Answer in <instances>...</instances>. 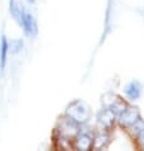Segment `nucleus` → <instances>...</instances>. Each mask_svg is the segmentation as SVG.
Listing matches in <instances>:
<instances>
[{
  "instance_id": "1",
  "label": "nucleus",
  "mask_w": 144,
  "mask_h": 151,
  "mask_svg": "<svg viewBox=\"0 0 144 151\" xmlns=\"http://www.w3.org/2000/svg\"><path fill=\"white\" fill-rule=\"evenodd\" d=\"M65 116L69 117L70 119H73L74 122H77L78 124L83 126V124L89 122L91 109L84 100L75 99L68 104V107L65 109Z\"/></svg>"
},
{
  "instance_id": "2",
  "label": "nucleus",
  "mask_w": 144,
  "mask_h": 151,
  "mask_svg": "<svg viewBox=\"0 0 144 151\" xmlns=\"http://www.w3.org/2000/svg\"><path fill=\"white\" fill-rule=\"evenodd\" d=\"M79 127H80V124H78L77 122H74L73 119H70L69 117L65 116L60 121V123H59V127L56 128V133L60 140L71 141V140H74L77 133L80 131Z\"/></svg>"
},
{
  "instance_id": "3",
  "label": "nucleus",
  "mask_w": 144,
  "mask_h": 151,
  "mask_svg": "<svg viewBox=\"0 0 144 151\" xmlns=\"http://www.w3.org/2000/svg\"><path fill=\"white\" fill-rule=\"evenodd\" d=\"M101 103H102L103 108L112 111L116 116H119L128 107V104L121 99V96L117 95L116 93H112V91H107V93H105L101 96Z\"/></svg>"
},
{
  "instance_id": "4",
  "label": "nucleus",
  "mask_w": 144,
  "mask_h": 151,
  "mask_svg": "<svg viewBox=\"0 0 144 151\" xmlns=\"http://www.w3.org/2000/svg\"><path fill=\"white\" fill-rule=\"evenodd\" d=\"M117 117H119V123L125 128L131 127V126L137 122L139 118H142L140 112H139L138 108L137 107H130V106L126 107Z\"/></svg>"
},
{
  "instance_id": "5",
  "label": "nucleus",
  "mask_w": 144,
  "mask_h": 151,
  "mask_svg": "<svg viewBox=\"0 0 144 151\" xmlns=\"http://www.w3.org/2000/svg\"><path fill=\"white\" fill-rule=\"evenodd\" d=\"M19 24L22 26L24 33L28 37H32L36 33V23L35 19L31 13H28L27 10H24L23 8L20 9V15H19Z\"/></svg>"
},
{
  "instance_id": "6",
  "label": "nucleus",
  "mask_w": 144,
  "mask_h": 151,
  "mask_svg": "<svg viewBox=\"0 0 144 151\" xmlns=\"http://www.w3.org/2000/svg\"><path fill=\"white\" fill-rule=\"evenodd\" d=\"M116 117L117 116L112 111L107 109V108H103V109H101L98 113H97V123H98L103 129L107 131V129H111L113 127Z\"/></svg>"
},
{
  "instance_id": "7",
  "label": "nucleus",
  "mask_w": 144,
  "mask_h": 151,
  "mask_svg": "<svg viewBox=\"0 0 144 151\" xmlns=\"http://www.w3.org/2000/svg\"><path fill=\"white\" fill-rule=\"evenodd\" d=\"M74 147L77 150L88 151L93 149V136L89 132L79 131L74 137Z\"/></svg>"
},
{
  "instance_id": "8",
  "label": "nucleus",
  "mask_w": 144,
  "mask_h": 151,
  "mask_svg": "<svg viewBox=\"0 0 144 151\" xmlns=\"http://www.w3.org/2000/svg\"><path fill=\"white\" fill-rule=\"evenodd\" d=\"M124 93L129 100H138L142 95V85L138 80L129 81L124 88Z\"/></svg>"
},
{
  "instance_id": "9",
  "label": "nucleus",
  "mask_w": 144,
  "mask_h": 151,
  "mask_svg": "<svg viewBox=\"0 0 144 151\" xmlns=\"http://www.w3.org/2000/svg\"><path fill=\"white\" fill-rule=\"evenodd\" d=\"M8 53H9V41L5 36H1L0 41V70L4 71L8 61Z\"/></svg>"
},
{
  "instance_id": "10",
  "label": "nucleus",
  "mask_w": 144,
  "mask_h": 151,
  "mask_svg": "<svg viewBox=\"0 0 144 151\" xmlns=\"http://www.w3.org/2000/svg\"><path fill=\"white\" fill-rule=\"evenodd\" d=\"M110 144V136L107 132H100L96 137H93V149L105 150Z\"/></svg>"
},
{
  "instance_id": "11",
  "label": "nucleus",
  "mask_w": 144,
  "mask_h": 151,
  "mask_svg": "<svg viewBox=\"0 0 144 151\" xmlns=\"http://www.w3.org/2000/svg\"><path fill=\"white\" fill-rule=\"evenodd\" d=\"M23 47V42L22 40H14V41H10L9 42V51L12 53H17L19 52Z\"/></svg>"
},
{
  "instance_id": "12",
  "label": "nucleus",
  "mask_w": 144,
  "mask_h": 151,
  "mask_svg": "<svg viewBox=\"0 0 144 151\" xmlns=\"http://www.w3.org/2000/svg\"><path fill=\"white\" fill-rule=\"evenodd\" d=\"M137 140H138V144H139V146L144 150V128L142 129L140 132L137 135Z\"/></svg>"
},
{
  "instance_id": "13",
  "label": "nucleus",
  "mask_w": 144,
  "mask_h": 151,
  "mask_svg": "<svg viewBox=\"0 0 144 151\" xmlns=\"http://www.w3.org/2000/svg\"><path fill=\"white\" fill-rule=\"evenodd\" d=\"M28 3H31V4H33V3H35V0H28Z\"/></svg>"
}]
</instances>
